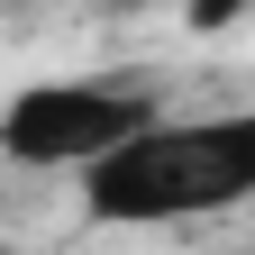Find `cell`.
I'll list each match as a JSON object with an SVG mask.
<instances>
[{
    "instance_id": "obj_1",
    "label": "cell",
    "mask_w": 255,
    "mask_h": 255,
    "mask_svg": "<svg viewBox=\"0 0 255 255\" xmlns=\"http://www.w3.org/2000/svg\"><path fill=\"white\" fill-rule=\"evenodd\" d=\"M255 191V119H146L101 164H82V210L110 228H164Z\"/></svg>"
},
{
    "instance_id": "obj_2",
    "label": "cell",
    "mask_w": 255,
    "mask_h": 255,
    "mask_svg": "<svg viewBox=\"0 0 255 255\" xmlns=\"http://www.w3.org/2000/svg\"><path fill=\"white\" fill-rule=\"evenodd\" d=\"M155 119L146 91H119V82H37L0 110V155L18 164H101L119 137H137Z\"/></svg>"
},
{
    "instance_id": "obj_3",
    "label": "cell",
    "mask_w": 255,
    "mask_h": 255,
    "mask_svg": "<svg viewBox=\"0 0 255 255\" xmlns=\"http://www.w3.org/2000/svg\"><path fill=\"white\" fill-rule=\"evenodd\" d=\"M219 18H237V0H201V27H219Z\"/></svg>"
}]
</instances>
